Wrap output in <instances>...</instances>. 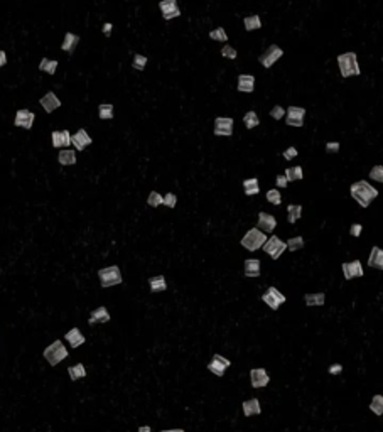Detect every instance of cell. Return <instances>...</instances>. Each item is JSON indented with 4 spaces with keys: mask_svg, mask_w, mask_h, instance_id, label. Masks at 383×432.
<instances>
[{
    "mask_svg": "<svg viewBox=\"0 0 383 432\" xmlns=\"http://www.w3.org/2000/svg\"><path fill=\"white\" fill-rule=\"evenodd\" d=\"M350 194L351 198L358 203L361 208H368L371 201H375L378 198V189L373 187L368 181H356L353 182L350 187Z\"/></svg>",
    "mask_w": 383,
    "mask_h": 432,
    "instance_id": "1",
    "label": "cell"
},
{
    "mask_svg": "<svg viewBox=\"0 0 383 432\" xmlns=\"http://www.w3.org/2000/svg\"><path fill=\"white\" fill-rule=\"evenodd\" d=\"M337 68H339V75L343 78H351V76L361 75V68L358 63V56L356 52H343L337 56Z\"/></svg>",
    "mask_w": 383,
    "mask_h": 432,
    "instance_id": "2",
    "label": "cell"
},
{
    "mask_svg": "<svg viewBox=\"0 0 383 432\" xmlns=\"http://www.w3.org/2000/svg\"><path fill=\"white\" fill-rule=\"evenodd\" d=\"M43 355H44V358H46V361L49 363V365L58 366L63 360H66L70 353H68L66 346H64V343L61 341V339H56V341H52L49 346L44 348Z\"/></svg>",
    "mask_w": 383,
    "mask_h": 432,
    "instance_id": "3",
    "label": "cell"
},
{
    "mask_svg": "<svg viewBox=\"0 0 383 432\" xmlns=\"http://www.w3.org/2000/svg\"><path fill=\"white\" fill-rule=\"evenodd\" d=\"M267 233H263L262 230H259V228H250L248 231L245 233V236L241 238V247L245 248V250L248 252H257L260 250L262 247H263V243L267 242Z\"/></svg>",
    "mask_w": 383,
    "mask_h": 432,
    "instance_id": "4",
    "label": "cell"
},
{
    "mask_svg": "<svg viewBox=\"0 0 383 432\" xmlns=\"http://www.w3.org/2000/svg\"><path fill=\"white\" fill-rule=\"evenodd\" d=\"M98 279H100L101 287H115V285L122 284V272L117 265H110L105 267V269L98 270Z\"/></svg>",
    "mask_w": 383,
    "mask_h": 432,
    "instance_id": "5",
    "label": "cell"
},
{
    "mask_svg": "<svg viewBox=\"0 0 383 432\" xmlns=\"http://www.w3.org/2000/svg\"><path fill=\"white\" fill-rule=\"evenodd\" d=\"M262 248H263V252L272 260H277V258L282 257V254L287 250V243L284 242V240H280L279 236L272 235V236H268L267 242L263 243V247H262Z\"/></svg>",
    "mask_w": 383,
    "mask_h": 432,
    "instance_id": "6",
    "label": "cell"
},
{
    "mask_svg": "<svg viewBox=\"0 0 383 432\" xmlns=\"http://www.w3.org/2000/svg\"><path fill=\"white\" fill-rule=\"evenodd\" d=\"M282 56H284V49L280 48V46H277V44H270L263 51V54L259 58V61H260V64L265 68V70H270V68L274 66V64L280 58H282Z\"/></svg>",
    "mask_w": 383,
    "mask_h": 432,
    "instance_id": "7",
    "label": "cell"
},
{
    "mask_svg": "<svg viewBox=\"0 0 383 432\" xmlns=\"http://www.w3.org/2000/svg\"><path fill=\"white\" fill-rule=\"evenodd\" d=\"M262 301H263L265 304L268 305V307L272 309V311H277V309L280 307L284 303L287 301V297L284 296L282 292H280L279 289L274 287V285H270V287L267 289V292L262 296Z\"/></svg>",
    "mask_w": 383,
    "mask_h": 432,
    "instance_id": "8",
    "label": "cell"
},
{
    "mask_svg": "<svg viewBox=\"0 0 383 432\" xmlns=\"http://www.w3.org/2000/svg\"><path fill=\"white\" fill-rule=\"evenodd\" d=\"M306 118V108L302 106H289L286 110V124L290 127H302Z\"/></svg>",
    "mask_w": 383,
    "mask_h": 432,
    "instance_id": "9",
    "label": "cell"
},
{
    "mask_svg": "<svg viewBox=\"0 0 383 432\" xmlns=\"http://www.w3.org/2000/svg\"><path fill=\"white\" fill-rule=\"evenodd\" d=\"M233 118L231 117H218L215 120V135L216 137H231L233 135Z\"/></svg>",
    "mask_w": 383,
    "mask_h": 432,
    "instance_id": "10",
    "label": "cell"
},
{
    "mask_svg": "<svg viewBox=\"0 0 383 432\" xmlns=\"http://www.w3.org/2000/svg\"><path fill=\"white\" fill-rule=\"evenodd\" d=\"M230 366H231V361L228 360V358L221 356V355H215V356L211 358V361L208 363V370L219 378L225 375V372L230 368Z\"/></svg>",
    "mask_w": 383,
    "mask_h": 432,
    "instance_id": "11",
    "label": "cell"
},
{
    "mask_svg": "<svg viewBox=\"0 0 383 432\" xmlns=\"http://www.w3.org/2000/svg\"><path fill=\"white\" fill-rule=\"evenodd\" d=\"M341 270H343V275L346 280H353L356 277H363L365 275V270H363V265L359 260H351V262H344L341 265Z\"/></svg>",
    "mask_w": 383,
    "mask_h": 432,
    "instance_id": "12",
    "label": "cell"
},
{
    "mask_svg": "<svg viewBox=\"0 0 383 432\" xmlns=\"http://www.w3.org/2000/svg\"><path fill=\"white\" fill-rule=\"evenodd\" d=\"M159 9H161L164 21H172V19L181 15V9L177 7V0H161Z\"/></svg>",
    "mask_w": 383,
    "mask_h": 432,
    "instance_id": "13",
    "label": "cell"
},
{
    "mask_svg": "<svg viewBox=\"0 0 383 432\" xmlns=\"http://www.w3.org/2000/svg\"><path fill=\"white\" fill-rule=\"evenodd\" d=\"M250 383L253 388H263L270 383V377H268L265 368H253L250 372Z\"/></svg>",
    "mask_w": 383,
    "mask_h": 432,
    "instance_id": "14",
    "label": "cell"
},
{
    "mask_svg": "<svg viewBox=\"0 0 383 432\" xmlns=\"http://www.w3.org/2000/svg\"><path fill=\"white\" fill-rule=\"evenodd\" d=\"M34 120H36V115H34L31 110L22 108L16 113L14 125H16V127H21V128H25V130H31L34 125Z\"/></svg>",
    "mask_w": 383,
    "mask_h": 432,
    "instance_id": "15",
    "label": "cell"
},
{
    "mask_svg": "<svg viewBox=\"0 0 383 432\" xmlns=\"http://www.w3.org/2000/svg\"><path fill=\"white\" fill-rule=\"evenodd\" d=\"M257 228L262 230L263 233H274V230L277 228L275 216L270 215V213L260 211L259 213V221H257Z\"/></svg>",
    "mask_w": 383,
    "mask_h": 432,
    "instance_id": "16",
    "label": "cell"
},
{
    "mask_svg": "<svg viewBox=\"0 0 383 432\" xmlns=\"http://www.w3.org/2000/svg\"><path fill=\"white\" fill-rule=\"evenodd\" d=\"M92 137L88 135V132H86L85 128H79L78 132H74V133H71V144L74 145V147H76V151H85L86 147H88V145H92Z\"/></svg>",
    "mask_w": 383,
    "mask_h": 432,
    "instance_id": "17",
    "label": "cell"
},
{
    "mask_svg": "<svg viewBox=\"0 0 383 432\" xmlns=\"http://www.w3.org/2000/svg\"><path fill=\"white\" fill-rule=\"evenodd\" d=\"M52 147H64L68 149V145H71V133L68 130H56L51 133Z\"/></svg>",
    "mask_w": 383,
    "mask_h": 432,
    "instance_id": "18",
    "label": "cell"
},
{
    "mask_svg": "<svg viewBox=\"0 0 383 432\" xmlns=\"http://www.w3.org/2000/svg\"><path fill=\"white\" fill-rule=\"evenodd\" d=\"M41 106H43L44 110H46L48 113H52L54 110H58L59 106H61V102H59V98L56 97V93H52V91H49V93L44 95L43 98L39 100Z\"/></svg>",
    "mask_w": 383,
    "mask_h": 432,
    "instance_id": "19",
    "label": "cell"
},
{
    "mask_svg": "<svg viewBox=\"0 0 383 432\" xmlns=\"http://www.w3.org/2000/svg\"><path fill=\"white\" fill-rule=\"evenodd\" d=\"M110 319H112V316H110L108 309L105 307V305H100V307H96L95 311H92V316H90L88 323L90 324H107Z\"/></svg>",
    "mask_w": 383,
    "mask_h": 432,
    "instance_id": "20",
    "label": "cell"
},
{
    "mask_svg": "<svg viewBox=\"0 0 383 432\" xmlns=\"http://www.w3.org/2000/svg\"><path fill=\"white\" fill-rule=\"evenodd\" d=\"M64 338H66V341L70 343L71 348H78V346H81V345H85V343H86L85 334L79 331V328H71V330L64 334Z\"/></svg>",
    "mask_w": 383,
    "mask_h": 432,
    "instance_id": "21",
    "label": "cell"
},
{
    "mask_svg": "<svg viewBox=\"0 0 383 432\" xmlns=\"http://www.w3.org/2000/svg\"><path fill=\"white\" fill-rule=\"evenodd\" d=\"M237 90L241 93H252L255 90V76L253 75H240L238 76Z\"/></svg>",
    "mask_w": 383,
    "mask_h": 432,
    "instance_id": "22",
    "label": "cell"
},
{
    "mask_svg": "<svg viewBox=\"0 0 383 432\" xmlns=\"http://www.w3.org/2000/svg\"><path fill=\"white\" fill-rule=\"evenodd\" d=\"M241 408H243L245 417H253V415H260L262 414V405H260L259 399L245 400V402L241 404Z\"/></svg>",
    "mask_w": 383,
    "mask_h": 432,
    "instance_id": "23",
    "label": "cell"
},
{
    "mask_svg": "<svg viewBox=\"0 0 383 432\" xmlns=\"http://www.w3.org/2000/svg\"><path fill=\"white\" fill-rule=\"evenodd\" d=\"M368 265H370L371 269L383 270V248L380 247L371 248L370 257H368Z\"/></svg>",
    "mask_w": 383,
    "mask_h": 432,
    "instance_id": "24",
    "label": "cell"
},
{
    "mask_svg": "<svg viewBox=\"0 0 383 432\" xmlns=\"http://www.w3.org/2000/svg\"><path fill=\"white\" fill-rule=\"evenodd\" d=\"M245 277H250V279H255V277H260V260L259 258H246L245 260Z\"/></svg>",
    "mask_w": 383,
    "mask_h": 432,
    "instance_id": "25",
    "label": "cell"
},
{
    "mask_svg": "<svg viewBox=\"0 0 383 432\" xmlns=\"http://www.w3.org/2000/svg\"><path fill=\"white\" fill-rule=\"evenodd\" d=\"M78 43H79V36H76V34H73V32H66L64 34V41L61 44V49L64 52H73L74 48L78 46Z\"/></svg>",
    "mask_w": 383,
    "mask_h": 432,
    "instance_id": "26",
    "label": "cell"
},
{
    "mask_svg": "<svg viewBox=\"0 0 383 432\" xmlns=\"http://www.w3.org/2000/svg\"><path fill=\"white\" fill-rule=\"evenodd\" d=\"M58 160L61 166H74L76 164V152L71 149H63L58 154Z\"/></svg>",
    "mask_w": 383,
    "mask_h": 432,
    "instance_id": "27",
    "label": "cell"
},
{
    "mask_svg": "<svg viewBox=\"0 0 383 432\" xmlns=\"http://www.w3.org/2000/svg\"><path fill=\"white\" fill-rule=\"evenodd\" d=\"M149 285L152 292H164L168 290V282H166L164 275H155V277L149 279Z\"/></svg>",
    "mask_w": 383,
    "mask_h": 432,
    "instance_id": "28",
    "label": "cell"
},
{
    "mask_svg": "<svg viewBox=\"0 0 383 432\" xmlns=\"http://www.w3.org/2000/svg\"><path fill=\"white\" fill-rule=\"evenodd\" d=\"M243 191L246 196H257L260 193V184L257 178H250L243 181Z\"/></svg>",
    "mask_w": 383,
    "mask_h": 432,
    "instance_id": "29",
    "label": "cell"
},
{
    "mask_svg": "<svg viewBox=\"0 0 383 432\" xmlns=\"http://www.w3.org/2000/svg\"><path fill=\"white\" fill-rule=\"evenodd\" d=\"M306 305L312 307V305H324L326 303V294L324 292H314V294H306L304 296Z\"/></svg>",
    "mask_w": 383,
    "mask_h": 432,
    "instance_id": "30",
    "label": "cell"
},
{
    "mask_svg": "<svg viewBox=\"0 0 383 432\" xmlns=\"http://www.w3.org/2000/svg\"><path fill=\"white\" fill-rule=\"evenodd\" d=\"M68 375H70V378H71V380H73V381L81 380V378H85V377H86V368H85V365H83V363H76V365L70 366V368H68Z\"/></svg>",
    "mask_w": 383,
    "mask_h": 432,
    "instance_id": "31",
    "label": "cell"
},
{
    "mask_svg": "<svg viewBox=\"0 0 383 432\" xmlns=\"http://www.w3.org/2000/svg\"><path fill=\"white\" fill-rule=\"evenodd\" d=\"M302 218V206L301 204H289L287 206V221L294 225Z\"/></svg>",
    "mask_w": 383,
    "mask_h": 432,
    "instance_id": "32",
    "label": "cell"
},
{
    "mask_svg": "<svg viewBox=\"0 0 383 432\" xmlns=\"http://www.w3.org/2000/svg\"><path fill=\"white\" fill-rule=\"evenodd\" d=\"M284 176H286L287 181H289V182H292V181H301V179H304V171H302L301 166H294V167H289V169H286Z\"/></svg>",
    "mask_w": 383,
    "mask_h": 432,
    "instance_id": "33",
    "label": "cell"
},
{
    "mask_svg": "<svg viewBox=\"0 0 383 432\" xmlns=\"http://www.w3.org/2000/svg\"><path fill=\"white\" fill-rule=\"evenodd\" d=\"M243 25H245V30H259L262 27V21H260V15L253 14V15H248V17L243 19Z\"/></svg>",
    "mask_w": 383,
    "mask_h": 432,
    "instance_id": "34",
    "label": "cell"
},
{
    "mask_svg": "<svg viewBox=\"0 0 383 432\" xmlns=\"http://www.w3.org/2000/svg\"><path fill=\"white\" fill-rule=\"evenodd\" d=\"M243 124H245V127L248 128V130L259 127V125H260V118H259V115H257V112H253V110L246 112L245 115H243Z\"/></svg>",
    "mask_w": 383,
    "mask_h": 432,
    "instance_id": "35",
    "label": "cell"
},
{
    "mask_svg": "<svg viewBox=\"0 0 383 432\" xmlns=\"http://www.w3.org/2000/svg\"><path fill=\"white\" fill-rule=\"evenodd\" d=\"M58 61L56 59H48V58H44L43 61H41L39 63V70L41 71H44V73H48V75H54L56 73V70H58Z\"/></svg>",
    "mask_w": 383,
    "mask_h": 432,
    "instance_id": "36",
    "label": "cell"
},
{
    "mask_svg": "<svg viewBox=\"0 0 383 432\" xmlns=\"http://www.w3.org/2000/svg\"><path fill=\"white\" fill-rule=\"evenodd\" d=\"M370 410L373 412L375 415H378V417H380V415H383V395H380V393H378V395H375L373 399H371Z\"/></svg>",
    "mask_w": 383,
    "mask_h": 432,
    "instance_id": "37",
    "label": "cell"
},
{
    "mask_svg": "<svg viewBox=\"0 0 383 432\" xmlns=\"http://www.w3.org/2000/svg\"><path fill=\"white\" fill-rule=\"evenodd\" d=\"M98 115L101 120H112L113 118V105L112 103H101L98 106Z\"/></svg>",
    "mask_w": 383,
    "mask_h": 432,
    "instance_id": "38",
    "label": "cell"
},
{
    "mask_svg": "<svg viewBox=\"0 0 383 432\" xmlns=\"http://www.w3.org/2000/svg\"><path fill=\"white\" fill-rule=\"evenodd\" d=\"M287 243V250L289 252H297V250H302L304 248V238L302 236H292V238L289 240Z\"/></svg>",
    "mask_w": 383,
    "mask_h": 432,
    "instance_id": "39",
    "label": "cell"
},
{
    "mask_svg": "<svg viewBox=\"0 0 383 432\" xmlns=\"http://www.w3.org/2000/svg\"><path fill=\"white\" fill-rule=\"evenodd\" d=\"M147 204L150 208H159L161 204H164V196H161L157 191H150L149 198H147Z\"/></svg>",
    "mask_w": 383,
    "mask_h": 432,
    "instance_id": "40",
    "label": "cell"
},
{
    "mask_svg": "<svg viewBox=\"0 0 383 432\" xmlns=\"http://www.w3.org/2000/svg\"><path fill=\"white\" fill-rule=\"evenodd\" d=\"M210 39L219 41V43H226V41H228V34H226V30L223 27H216L210 32Z\"/></svg>",
    "mask_w": 383,
    "mask_h": 432,
    "instance_id": "41",
    "label": "cell"
},
{
    "mask_svg": "<svg viewBox=\"0 0 383 432\" xmlns=\"http://www.w3.org/2000/svg\"><path fill=\"white\" fill-rule=\"evenodd\" d=\"M267 201L270 203V204H274V206L282 204V196H280V193H279V189H277V187L267 191Z\"/></svg>",
    "mask_w": 383,
    "mask_h": 432,
    "instance_id": "42",
    "label": "cell"
},
{
    "mask_svg": "<svg viewBox=\"0 0 383 432\" xmlns=\"http://www.w3.org/2000/svg\"><path fill=\"white\" fill-rule=\"evenodd\" d=\"M147 56H142V54H134V61H132V68L137 71H144L147 66Z\"/></svg>",
    "mask_w": 383,
    "mask_h": 432,
    "instance_id": "43",
    "label": "cell"
},
{
    "mask_svg": "<svg viewBox=\"0 0 383 432\" xmlns=\"http://www.w3.org/2000/svg\"><path fill=\"white\" fill-rule=\"evenodd\" d=\"M370 179L375 182H382L383 184V166H373L370 171Z\"/></svg>",
    "mask_w": 383,
    "mask_h": 432,
    "instance_id": "44",
    "label": "cell"
},
{
    "mask_svg": "<svg viewBox=\"0 0 383 432\" xmlns=\"http://www.w3.org/2000/svg\"><path fill=\"white\" fill-rule=\"evenodd\" d=\"M221 56L223 58H228V59H237V49L231 48V46H223L221 48Z\"/></svg>",
    "mask_w": 383,
    "mask_h": 432,
    "instance_id": "45",
    "label": "cell"
},
{
    "mask_svg": "<svg viewBox=\"0 0 383 432\" xmlns=\"http://www.w3.org/2000/svg\"><path fill=\"white\" fill-rule=\"evenodd\" d=\"M270 117L274 118V120H280V118L286 117V108L280 105H275L274 108L270 110Z\"/></svg>",
    "mask_w": 383,
    "mask_h": 432,
    "instance_id": "46",
    "label": "cell"
},
{
    "mask_svg": "<svg viewBox=\"0 0 383 432\" xmlns=\"http://www.w3.org/2000/svg\"><path fill=\"white\" fill-rule=\"evenodd\" d=\"M176 204H177V196L174 193H168L164 196V206H168V208H176Z\"/></svg>",
    "mask_w": 383,
    "mask_h": 432,
    "instance_id": "47",
    "label": "cell"
},
{
    "mask_svg": "<svg viewBox=\"0 0 383 432\" xmlns=\"http://www.w3.org/2000/svg\"><path fill=\"white\" fill-rule=\"evenodd\" d=\"M284 159L286 160H292V159H295L299 155V152H297V149L295 147H289V149H286V151H284Z\"/></svg>",
    "mask_w": 383,
    "mask_h": 432,
    "instance_id": "48",
    "label": "cell"
},
{
    "mask_svg": "<svg viewBox=\"0 0 383 432\" xmlns=\"http://www.w3.org/2000/svg\"><path fill=\"white\" fill-rule=\"evenodd\" d=\"M361 231H363V225L359 223H353L350 227V235L355 236V238H358V236L361 235Z\"/></svg>",
    "mask_w": 383,
    "mask_h": 432,
    "instance_id": "49",
    "label": "cell"
},
{
    "mask_svg": "<svg viewBox=\"0 0 383 432\" xmlns=\"http://www.w3.org/2000/svg\"><path fill=\"white\" fill-rule=\"evenodd\" d=\"M339 149H341L339 142H328V144H326V152H328V154H337V152H339Z\"/></svg>",
    "mask_w": 383,
    "mask_h": 432,
    "instance_id": "50",
    "label": "cell"
},
{
    "mask_svg": "<svg viewBox=\"0 0 383 432\" xmlns=\"http://www.w3.org/2000/svg\"><path fill=\"white\" fill-rule=\"evenodd\" d=\"M275 182H277V187H280V189H282V187H287V184H289V181H287V178L284 174L277 176Z\"/></svg>",
    "mask_w": 383,
    "mask_h": 432,
    "instance_id": "51",
    "label": "cell"
},
{
    "mask_svg": "<svg viewBox=\"0 0 383 432\" xmlns=\"http://www.w3.org/2000/svg\"><path fill=\"white\" fill-rule=\"evenodd\" d=\"M328 372L331 373V375H339L341 372H343V365H339V363H335V365L329 366Z\"/></svg>",
    "mask_w": 383,
    "mask_h": 432,
    "instance_id": "52",
    "label": "cell"
},
{
    "mask_svg": "<svg viewBox=\"0 0 383 432\" xmlns=\"http://www.w3.org/2000/svg\"><path fill=\"white\" fill-rule=\"evenodd\" d=\"M112 29H113V24H110V22H107V24H103V27H101V30H103V34L105 36H110V32H112Z\"/></svg>",
    "mask_w": 383,
    "mask_h": 432,
    "instance_id": "53",
    "label": "cell"
},
{
    "mask_svg": "<svg viewBox=\"0 0 383 432\" xmlns=\"http://www.w3.org/2000/svg\"><path fill=\"white\" fill-rule=\"evenodd\" d=\"M5 64H7V54L5 51H0V68L5 66Z\"/></svg>",
    "mask_w": 383,
    "mask_h": 432,
    "instance_id": "54",
    "label": "cell"
},
{
    "mask_svg": "<svg viewBox=\"0 0 383 432\" xmlns=\"http://www.w3.org/2000/svg\"><path fill=\"white\" fill-rule=\"evenodd\" d=\"M139 432H152V429H150L149 426H142V427H139Z\"/></svg>",
    "mask_w": 383,
    "mask_h": 432,
    "instance_id": "55",
    "label": "cell"
},
{
    "mask_svg": "<svg viewBox=\"0 0 383 432\" xmlns=\"http://www.w3.org/2000/svg\"><path fill=\"white\" fill-rule=\"evenodd\" d=\"M161 432H184L183 429H169V431H161Z\"/></svg>",
    "mask_w": 383,
    "mask_h": 432,
    "instance_id": "56",
    "label": "cell"
},
{
    "mask_svg": "<svg viewBox=\"0 0 383 432\" xmlns=\"http://www.w3.org/2000/svg\"><path fill=\"white\" fill-rule=\"evenodd\" d=\"M382 61H383V58H382Z\"/></svg>",
    "mask_w": 383,
    "mask_h": 432,
    "instance_id": "57",
    "label": "cell"
}]
</instances>
